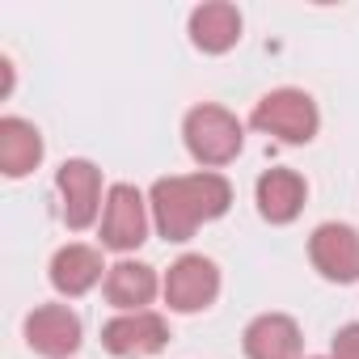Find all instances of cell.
Instances as JSON below:
<instances>
[{"mask_svg": "<svg viewBox=\"0 0 359 359\" xmlns=\"http://www.w3.org/2000/svg\"><path fill=\"white\" fill-rule=\"evenodd\" d=\"M250 123L262 135H275L283 144H309L317 135V127H321V114H317V102L304 89H271L254 106Z\"/></svg>", "mask_w": 359, "mask_h": 359, "instance_id": "3957f363", "label": "cell"}, {"mask_svg": "<svg viewBox=\"0 0 359 359\" xmlns=\"http://www.w3.org/2000/svg\"><path fill=\"white\" fill-rule=\"evenodd\" d=\"M191 43L203 55H224L241 43V13L237 5H224V0H212V5H199L191 13Z\"/></svg>", "mask_w": 359, "mask_h": 359, "instance_id": "7c38bea8", "label": "cell"}, {"mask_svg": "<svg viewBox=\"0 0 359 359\" xmlns=\"http://www.w3.org/2000/svg\"><path fill=\"white\" fill-rule=\"evenodd\" d=\"M309 359H321V355H309Z\"/></svg>", "mask_w": 359, "mask_h": 359, "instance_id": "e0dca14e", "label": "cell"}, {"mask_svg": "<svg viewBox=\"0 0 359 359\" xmlns=\"http://www.w3.org/2000/svg\"><path fill=\"white\" fill-rule=\"evenodd\" d=\"M161 292H165V304L173 313H203L220 296V271L203 254H182L165 271Z\"/></svg>", "mask_w": 359, "mask_h": 359, "instance_id": "277c9868", "label": "cell"}, {"mask_svg": "<svg viewBox=\"0 0 359 359\" xmlns=\"http://www.w3.org/2000/svg\"><path fill=\"white\" fill-rule=\"evenodd\" d=\"M169 342V325L161 313H118L102 325V346L118 359H148L156 351H165Z\"/></svg>", "mask_w": 359, "mask_h": 359, "instance_id": "8992f818", "label": "cell"}, {"mask_svg": "<svg viewBox=\"0 0 359 359\" xmlns=\"http://www.w3.org/2000/svg\"><path fill=\"white\" fill-rule=\"evenodd\" d=\"M330 359H359V321L342 325L330 342Z\"/></svg>", "mask_w": 359, "mask_h": 359, "instance_id": "2e32d148", "label": "cell"}, {"mask_svg": "<svg viewBox=\"0 0 359 359\" xmlns=\"http://www.w3.org/2000/svg\"><path fill=\"white\" fill-rule=\"evenodd\" d=\"M161 292L156 283V271L144 266V262H114L106 271V300L118 309V313H144L152 304V296Z\"/></svg>", "mask_w": 359, "mask_h": 359, "instance_id": "5bb4252c", "label": "cell"}, {"mask_svg": "<svg viewBox=\"0 0 359 359\" xmlns=\"http://www.w3.org/2000/svg\"><path fill=\"white\" fill-rule=\"evenodd\" d=\"M55 187L64 195V224L68 229H89L102 212V173L93 161H64L55 173Z\"/></svg>", "mask_w": 359, "mask_h": 359, "instance_id": "ba28073f", "label": "cell"}, {"mask_svg": "<svg viewBox=\"0 0 359 359\" xmlns=\"http://www.w3.org/2000/svg\"><path fill=\"white\" fill-rule=\"evenodd\" d=\"M309 258L321 279L330 283H355L359 279V229L351 224H317L309 237Z\"/></svg>", "mask_w": 359, "mask_h": 359, "instance_id": "52a82bcc", "label": "cell"}, {"mask_svg": "<svg viewBox=\"0 0 359 359\" xmlns=\"http://www.w3.org/2000/svg\"><path fill=\"white\" fill-rule=\"evenodd\" d=\"M102 271H110V266L102 262V250H93V245H64L51 258V283L60 296L93 292L102 283Z\"/></svg>", "mask_w": 359, "mask_h": 359, "instance_id": "4fadbf2b", "label": "cell"}, {"mask_svg": "<svg viewBox=\"0 0 359 359\" xmlns=\"http://www.w3.org/2000/svg\"><path fill=\"white\" fill-rule=\"evenodd\" d=\"M254 199H258V212L262 220L271 224H292L300 212H304V199H309V187L296 169H266L254 187Z\"/></svg>", "mask_w": 359, "mask_h": 359, "instance_id": "30bf717a", "label": "cell"}, {"mask_svg": "<svg viewBox=\"0 0 359 359\" xmlns=\"http://www.w3.org/2000/svg\"><path fill=\"white\" fill-rule=\"evenodd\" d=\"M245 359H300V325L287 313H262L241 334Z\"/></svg>", "mask_w": 359, "mask_h": 359, "instance_id": "8fae6325", "label": "cell"}, {"mask_svg": "<svg viewBox=\"0 0 359 359\" xmlns=\"http://www.w3.org/2000/svg\"><path fill=\"white\" fill-rule=\"evenodd\" d=\"M26 342L43 359H68L81 351V317L68 304H39L26 317Z\"/></svg>", "mask_w": 359, "mask_h": 359, "instance_id": "9c48e42d", "label": "cell"}, {"mask_svg": "<svg viewBox=\"0 0 359 359\" xmlns=\"http://www.w3.org/2000/svg\"><path fill=\"white\" fill-rule=\"evenodd\" d=\"M148 208H152V224L165 241H191L199 224L220 220L233 208V187L216 169L161 177V182H152Z\"/></svg>", "mask_w": 359, "mask_h": 359, "instance_id": "6da1fadb", "label": "cell"}, {"mask_svg": "<svg viewBox=\"0 0 359 359\" xmlns=\"http://www.w3.org/2000/svg\"><path fill=\"white\" fill-rule=\"evenodd\" d=\"M39 161H43L39 127L18 114L0 118V169H5V177H26L39 169Z\"/></svg>", "mask_w": 359, "mask_h": 359, "instance_id": "9a60e30c", "label": "cell"}, {"mask_svg": "<svg viewBox=\"0 0 359 359\" xmlns=\"http://www.w3.org/2000/svg\"><path fill=\"white\" fill-rule=\"evenodd\" d=\"M182 135H187V148L199 165L208 169H220L229 161H237L241 144H245V131H241V118L216 102H203L187 114L182 123Z\"/></svg>", "mask_w": 359, "mask_h": 359, "instance_id": "7a4b0ae2", "label": "cell"}, {"mask_svg": "<svg viewBox=\"0 0 359 359\" xmlns=\"http://www.w3.org/2000/svg\"><path fill=\"white\" fill-rule=\"evenodd\" d=\"M148 241V203L131 182H114L102 212V245L131 254Z\"/></svg>", "mask_w": 359, "mask_h": 359, "instance_id": "5b68a950", "label": "cell"}]
</instances>
